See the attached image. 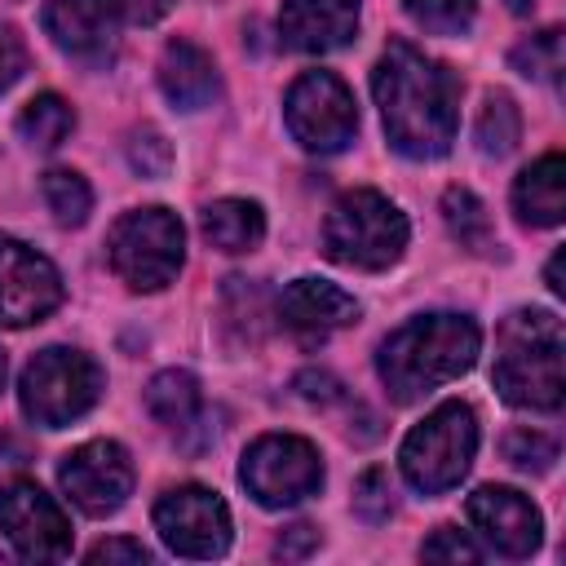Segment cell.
Instances as JSON below:
<instances>
[{
	"instance_id": "obj_2",
	"label": "cell",
	"mask_w": 566,
	"mask_h": 566,
	"mask_svg": "<svg viewBox=\"0 0 566 566\" xmlns=\"http://www.w3.org/2000/svg\"><path fill=\"white\" fill-rule=\"evenodd\" d=\"M478 327L464 314H420L389 332L376 354V371L394 402H416L429 389L464 376L478 358Z\"/></svg>"
},
{
	"instance_id": "obj_14",
	"label": "cell",
	"mask_w": 566,
	"mask_h": 566,
	"mask_svg": "<svg viewBox=\"0 0 566 566\" xmlns=\"http://www.w3.org/2000/svg\"><path fill=\"white\" fill-rule=\"evenodd\" d=\"M464 513L500 557H531L539 548V509L513 486H478Z\"/></svg>"
},
{
	"instance_id": "obj_29",
	"label": "cell",
	"mask_w": 566,
	"mask_h": 566,
	"mask_svg": "<svg viewBox=\"0 0 566 566\" xmlns=\"http://www.w3.org/2000/svg\"><path fill=\"white\" fill-rule=\"evenodd\" d=\"M354 513L363 522H385L394 513V486H389V473L385 469H367L354 482Z\"/></svg>"
},
{
	"instance_id": "obj_23",
	"label": "cell",
	"mask_w": 566,
	"mask_h": 566,
	"mask_svg": "<svg viewBox=\"0 0 566 566\" xmlns=\"http://www.w3.org/2000/svg\"><path fill=\"white\" fill-rule=\"evenodd\" d=\"M442 221H447L451 239H460L469 252H486L491 248V217H486V203L473 190L451 186L442 195Z\"/></svg>"
},
{
	"instance_id": "obj_22",
	"label": "cell",
	"mask_w": 566,
	"mask_h": 566,
	"mask_svg": "<svg viewBox=\"0 0 566 566\" xmlns=\"http://www.w3.org/2000/svg\"><path fill=\"white\" fill-rule=\"evenodd\" d=\"M71 128H75V111H71V102H62L57 93L31 97V102L22 106V115H18V133H22V142H31L35 150L62 146Z\"/></svg>"
},
{
	"instance_id": "obj_3",
	"label": "cell",
	"mask_w": 566,
	"mask_h": 566,
	"mask_svg": "<svg viewBox=\"0 0 566 566\" xmlns=\"http://www.w3.org/2000/svg\"><path fill=\"white\" fill-rule=\"evenodd\" d=\"M500 354H495V389L504 402L526 411H557L566 380H562V318L548 310H517L500 323Z\"/></svg>"
},
{
	"instance_id": "obj_26",
	"label": "cell",
	"mask_w": 566,
	"mask_h": 566,
	"mask_svg": "<svg viewBox=\"0 0 566 566\" xmlns=\"http://www.w3.org/2000/svg\"><path fill=\"white\" fill-rule=\"evenodd\" d=\"M562 62H566V53H562V31H557V27L531 35L526 44L513 49V66H517L522 75H531V80L557 84V80H562Z\"/></svg>"
},
{
	"instance_id": "obj_24",
	"label": "cell",
	"mask_w": 566,
	"mask_h": 566,
	"mask_svg": "<svg viewBox=\"0 0 566 566\" xmlns=\"http://www.w3.org/2000/svg\"><path fill=\"white\" fill-rule=\"evenodd\" d=\"M40 195H44V203H49L57 226H84L88 212H93V190L71 168H49L44 181H40Z\"/></svg>"
},
{
	"instance_id": "obj_7",
	"label": "cell",
	"mask_w": 566,
	"mask_h": 566,
	"mask_svg": "<svg viewBox=\"0 0 566 566\" xmlns=\"http://www.w3.org/2000/svg\"><path fill=\"white\" fill-rule=\"evenodd\" d=\"M97 398H102V367L88 354L62 349V345L35 354L18 380V402L27 420L44 429H62L80 420Z\"/></svg>"
},
{
	"instance_id": "obj_8",
	"label": "cell",
	"mask_w": 566,
	"mask_h": 566,
	"mask_svg": "<svg viewBox=\"0 0 566 566\" xmlns=\"http://www.w3.org/2000/svg\"><path fill=\"white\" fill-rule=\"evenodd\" d=\"M239 482L265 509L296 504V500H305V495H314L323 486L318 447L305 442V438H296V433H265V438H256L243 451Z\"/></svg>"
},
{
	"instance_id": "obj_33",
	"label": "cell",
	"mask_w": 566,
	"mask_h": 566,
	"mask_svg": "<svg viewBox=\"0 0 566 566\" xmlns=\"http://www.w3.org/2000/svg\"><path fill=\"white\" fill-rule=\"evenodd\" d=\"M314 548H318V531H314V526H305V522L287 526V531L274 539V553H279V557H287V562H296V557H310Z\"/></svg>"
},
{
	"instance_id": "obj_11",
	"label": "cell",
	"mask_w": 566,
	"mask_h": 566,
	"mask_svg": "<svg viewBox=\"0 0 566 566\" xmlns=\"http://www.w3.org/2000/svg\"><path fill=\"white\" fill-rule=\"evenodd\" d=\"M62 305V274L31 243L0 234V323L31 327Z\"/></svg>"
},
{
	"instance_id": "obj_9",
	"label": "cell",
	"mask_w": 566,
	"mask_h": 566,
	"mask_svg": "<svg viewBox=\"0 0 566 566\" xmlns=\"http://www.w3.org/2000/svg\"><path fill=\"white\" fill-rule=\"evenodd\" d=\"M283 119H287V133L305 150H318V155H332V150L349 146L354 133H358L354 93L332 71L296 75V84L287 88V102H283Z\"/></svg>"
},
{
	"instance_id": "obj_19",
	"label": "cell",
	"mask_w": 566,
	"mask_h": 566,
	"mask_svg": "<svg viewBox=\"0 0 566 566\" xmlns=\"http://www.w3.org/2000/svg\"><path fill=\"white\" fill-rule=\"evenodd\" d=\"M513 208L526 226H557L562 221V212H566V159L557 150L517 172Z\"/></svg>"
},
{
	"instance_id": "obj_34",
	"label": "cell",
	"mask_w": 566,
	"mask_h": 566,
	"mask_svg": "<svg viewBox=\"0 0 566 566\" xmlns=\"http://www.w3.org/2000/svg\"><path fill=\"white\" fill-rule=\"evenodd\" d=\"M88 562H150V553L137 539H102L97 548H88Z\"/></svg>"
},
{
	"instance_id": "obj_35",
	"label": "cell",
	"mask_w": 566,
	"mask_h": 566,
	"mask_svg": "<svg viewBox=\"0 0 566 566\" xmlns=\"http://www.w3.org/2000/svg\"><path fill=\"white\" fill-rule=\"evenodd\" d=\"M106 9L119 22H155V18H164L168 0H106Z\"/></svg>"
},
{
	"instance_id": "obj_18",
	"label": "cell",
	"mask_w": 566,
	"mask_h": 566,
	"mask_svg": "<svg viewBox=\"0 0 566 566\" xmlns=\"http://www.w3.org/2000/svg\"><path fill=\"white\" fill-rule=\"evenodd\" d=\"M159 88L168 93V102L172 106H181V111H199V106H208L212 97H217V66H212V57L199 49V44H190V40H172L168 49H164V57H159Z\"/></svg>"
},
{
	"instance_id": "obj_32",
	"label": "cell",
	"mask_w": 566,
	"mask_h": 566,
	"mask_svg": "<svg viewBox=\"0 0 566 566\" xmlns=\"http://www.w3.org/2000/svg\"><path fill=\"white\" fill-rule=\"evenodd\" d=\"M22 71H27V44L9 22H0V93L13 88Z\"/></svg>"
},
{
	"instance_id": "obj_36",
	"label": "cell",
	"mask_w": 566,
	"mask_h": 566,
	"mask_svg": "<svg viewBox=\"0 0 566 566\" xmlns=\"http://www.w3.org/2000/svg\"><path fill=\"white\" fill-rule=\"evenodd\" d=\"M296 389H301L310 402H332V398H340V385H336V376H327V371H301V376H296Z\"/></svg>"
},
{
	"instance_id": "obj_12",
	"label": "cell",
	"mask_w": 566,
	"mask_h": 566,
	"mask_svg": "<svg viewBox=\"0 0 566 566\" xmlns=\"http://www.w3.org/2000/svg\"><path fill=\"white\" fill-rule=\"evenodd\" d=\"M0 526L9 531L18 557L27 562H62L71 553L66 513L31 478H13L0 486Z\"/></svg>"
},
{
	"instance_id": "obj_21",
	"label": "cell",
	"mask_w": 566,
	"mask_h": 566,
	"mask_svg": "<svg viewBox=\"0 0 566 566\" xmlns=\"http://www.w3.org/2000/svg\"><path fill=\"white\" fill-rule=\"evenodd\" d=\"M146 411L168 429H186L199 416V380L190 371H181V367L159 371L146 385Z\"/></svg>"
},
{
	"instance_id": "obj_28",
	"label": "cell",
	"mask_w": 566,
	"mask_h": 566,
	"mask_svg": "<svg viewBox=\"0 0 566 566\" xmlns=\"http://www.w3.org/2000/svg\"><path fill=\"white\" fill-rule=\"evenodd\" d=\"M473 4H478V0H407V13H411L424 31L455 35V31H464V27H469Z\"/></svg>"
},
{
	"instance_id": "obj_17",
	"label": "cell",
	"mask_w": 566,
	"mask_h": 566,
	"mask_svg": "<svg viewBox=\"0 0 566 566\" xmlns=\"http://www.w3.org/2000/svg\"><path fill=\"white\" fill-rule=\"evenodd\" d=\"M279 318L292 327V332H305V336H327L336 327H349L358 318V301L327 283V279H292L283 292H279Z\"/></svg>"
},
{
	"instance_id": "obj_39",
	"label": "cell",
	"mask_w": 566,
	"mask_h": 566,
	"mask_svg": "<svg viewBox=\"0 0 566 566\" xmlns=\"http://www.w3.org/2000/svg\"><path fill=\"white\" fill-rule=\"evenodd\" d=\"M0 385H4V349H0Z\"/></svg>"
},
{
	"instance_id": "obj_27",
	"label": "cell",
	"mask_w": 566,
	"mask_h": 566,
	"mask_svg": "<svg viewBox=\"0 0 566 566\" xmlns=\"http://www.w3.org/2000/svg\"><path fill=\"white\" fill-rule=\"evenodd\" d=\"M504 460L522 473H548L557 460V442L539 429H513L504 433Z\"/></svg>"
},
{
	"instance_id": "obj_16",
	"label": "cell",
	"mask_w": 566,
	"mask_h": 566,
	"mask_svg": "<svg viewBox=\"0 0 566 566\" xmlns=\"http://www.w3.org/2000/svg\"><path fill=\"white\" fill-rule=\"evenodd\" d=\"M279 31L301 53H332L358 31V0H283Z\"/></svg>"
},
{
	"instance_id": "obj_4",
	"label": "cell",
	"mask_w": 566,
	"mask_h": 566,
	"mask_svg": "<svg viewBox=\"0 0 566 566\" xmlns=\"http://www.w3.org/2000/svg\"><path fill=\"white\" fill-rule=\"evenodd\" d=\"M407 248V217L380 190H345L323 221V252L354 270H385Z\"/></svg>"
},
{
	"instance_id": "obj_20",
	"label": "cell",
	"mask_w": 566,
	"mask_h": 566,
	"mask_svg": "<svg viewBox=\"0 0 566 566\" xmlns=\"http://www.w3.org/2000/svg\"><path fill=\"white\" fill-rule=\"evenodd\" d=\"M265 234V212L252 199H217L203 208V239L221 252H252Z\"/></svg>"
},
{
	"instance_id": "obj_13",
	"label": "cell",
	"mask_w": 566,
	"mask_h": 566,
	"mask_svg": "<svg viewBox=\"0 0 566 566\" xmlns=\"http://www.w3.org/2000/svg\"><path fill=\"white\" fill-rule=\"evenodd\" d=\"M57 482H62L66 500H71L80 513L106 517V513H115V509L128 500V491H133V460H128V451H124L119 442L97 438V442L75 447V451L62 460Z\"/></svg>"
},
{
	"instance_id": "obj_38",
	"label": "cell",
	"mask_w": 566,
	"mask_h": 566,
	"mask_svg": "<svg viewBox=\"0 0 566 566\" xmlns=\"http://www.w3.org/2000/svg\"><path fill=\"white\" fill-rule=\"evenodd\" d=\"M531 4H535V0H509V9H513V13H526Z\"/></svg>"
},
{
	"instance_id": "obj_15",
	"label": "cell",
	"mask_w": 566,
	"mask_h": 566,
	"mask_svg": "<svg viewBox=\"0 0 566 566\" xmlns=\"http://www.w3.org/2000/svg\"><path fill=\"white\" fill-rule=\"evenodd\" d=\"M49 40L84 62H106L115 53V27L119 18L106 9V0H49L40 13Z\"/></svg>"
},
{
	"instance_id": "obj_5",
	"label": "cell",
	"mask_w": 566,
	"mask_h": 566,
	"mask_svg": "<svg viewBox=\"0 0 566 566\" xmlns=\"http://www.w3.org/2000/svg\"><path fill=\"white\" fill-rule=\"evenodd\" d=\"M473 451H478V416H473V407L469 402H442L407 433L398 460H402V473H407V482L416 491L442 495L469 473Z\"/></svg>"
},
{
	"instance_id": "obj_37",
	"label": "cell",
	"mask_w": 566,
	"mask_h": 566,
	"mask_svg": "<svg viewBox=\"0 0 566 566\" xmlns=\"http://www.w3.org/2000/svg\"><path fill=\"white\" fill-rule=\"evenodd\" d=\"M548 287L562 296L566 292V283H562V252H553V261H548Z\"/></svg>"
},
{
	"instance_id": "obj_10",
	"label": "cell",
	"mask_w": 566,
	"mask_h": 566,
	"mask_svg": "<svg viewBox=\"0 0 566 566\" xmlns=\"http://www.w3.org/2000/svg\"><path fill=\"white\" fill-rule=\"evenodd\" d=\"M159 539L181 557H221L230 548V509L208 486H172L155 504Z\"/></svg>"
},
{
	"instance_id": "obj_1",
	"label": "cell",
	"mask_w": 566,
	"mask_h": 566,
	"mask_svg": "<svg viewBox=\"0 0 566 566\" xmlns=\"http://www.w3.org/2000/svg\"><path fill=\"white\" fill-rule=\"evenodd\" d=\"M371 93L398 155L438 159L451 150L460 124V80L451 66L433 62L407 40H394L371 71Z\"/></svg>"
},
{
	"instance_id": "obj_6",
	"label": "cell",
	"mask_w": 566,
	"mask_h": 566,
	"mask_svg": "<svg viewBox=\"0 0 566 566\" xmlns=\"http://www.w3.org/2000/svg\"><path fill=\"white\" fill-rule=\"evenodd\" d=\"M106 256H111V270L128 287L159 292L177 279V270L186 261V230H181L177 212H168V208H137L111 226Z\"/></svg>"
},
{
	"instance_id": "obj_30",
	"label": "cell",
	"mask_w": 566,
	"mask_h": 566,
	"mask_svg": "<svg viewBox=\"0 0 566 566\" xmlns=\"http://www.w3.org/2000/svg\"><path fill=\"white\" fill-rule=\"evenodd\" d=\"M128 164H133L142 177H164V172L172 168V146H168L155 128H142V133H133V142H128Z\"/></svg>"
},
{
	"instance_id": "obj_31",
	"label": "cell",
	"mask_w": 566,
	"mask_h": 566,
	"mask_svg": "<svg viewBox=\"0 0 566 566\" xmlns=\"http://www.w3.org/2000/svg\"><path fill=\"white\" fill-rule=\"evenodd\" d=\"M420 557H429V562H478L482 548H478L464 531H455V526H438V531L420 544Z\"/></svg>"
},
{
	"instance_id": "obj_25",
	"label": "cell",
	"mask_w": 566,
	"mask_h": 566,
	"mask_svg": "<svg viewBox=\"0 0 566 566\" xmlns=\"http://www.w3.org/2000/svg\"><path fill=\"white\" fill-rule=\"evenodd\" d=\"M473 137H478V150H482V155H495V159L517 146V137H522V115H517V106H513L509 93H486Z\"/></svg>"
}]
</instances>
